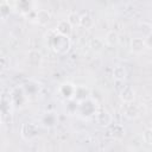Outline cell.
Returning a JSON list of instances; mask_svg holds the SVG:
<instances>
[{
    "instance_id": "6da1fadb",
    "label": "cell",
    "mask_w": 152,
    "mask_h": 152,
    "mask_svg": "<svg viewBox=\"0 0 152 152\" xmlns=\"http://www.w3.org/2000/svg\"><path fill=\"white\" fill-rule=\"evenodd\" d=\"M45 38L48 40V46L51 51H53L56 55L63 56L66 55L71 48V40L70 37H65L61 33H58L55 28L49 31L45 34Z\"/></svg>"
},
{
    "instance_id": "7a4b0ae2",
    "label": "cell",
    "mask_w": 152,
    "mask_h": 152,
    "mask_svg": "<svg viewBox=\"0 0 152 152\" xmlns=\"http://www.w3.org/2000/svg\"><path fill=\"white\" fill-rule=\"evenodd\" d=\"M99 110V104L94 99H88L84 100L82 102H78V108H77V113L81 118L83 119H89L91 116H95L96 113Z\"/></svg>"
},
{
    "instance_id": "3957f363",
    "label": "cell",
    "mask_w": 152,
    "mask_h": 152,
    "mask_svg": "<svg viewBox=\"0 0 152 152\" xmlns=\"http://www.w3.org/2000/svg\"><path fill=\"white\" fill-rule=\"evenodd\" d=\"M10 97H11V101H12V104L14 108H23L28 101V97H27L23 86L14 87L10 93Z\"/></svg>"
},
{
    "instance_id": "277c9868",
    "label": "cell",
    "mask_w": 152,
    "mask_h": 152,
    "mask_svg": "<svg viewBox=\"0 0 152 152\" xmlns=\"http://www.w3.org/2000/svg\"><path fill=\"white\" fill-rule=\"evenodd\" d=\"M38 133H39V128H38V125L34 122H25V124H23V126L20 128L21 138L27 141L37 138Z\"/></svg>"
},
{
    "instance_id": "5b68a950",
    "label": "cell",
    "mask_w": 152,
    "mask_h": 152,
    "mask_svg": "<svg viewBox=\"0 0 152 152\" xmlns=\"http://www.w3.org/2000/svg\"><path fill=\"white\" fill-rule=\"evenodd\" d=\"M95 120H96V124L99 126L109 127L112 125V122H113V116L107 109H104L102 107H99V110H97V113L95 115Z\"/></svg>"
},
{
    "instance_id": "8992f818",
    "label": "cell",
    "mask_w": 152,
    "mask_h": 152,
    "mask_svg": "<svg viewBox=\"0 0 152 152\" xmlns=\"http://www.w3.org/2000/svg\"><path fill=\"white\" fill-rule=\"evenodd\" d=\"M75 90H76V86L70 83V82H64L58 87V94L62 99H64L65 101L72 100L75 96Z\"/></svg>"
},
{
    "instance_id": "52a82bcc",
    "label": "cell",
    "mask_w": 152,
    "mask_h": 152,
    "mask_svg": "<svg viewBox=\"0 0 152 152\" xmlns=\"http://www.w3.org/2000/svg\"><path fill=\"white\" fill-rule=\"evenodd\" d=\"M42 62H43V55L39 50H37V49L28 50V52H27V63L31 66L37 68L42 64Z\"/></svg>"
},
{
    "instance_id": "ba28073f",
    "label": "cell",
    "mask_w": 152,
    "mask_h": 152,
    "mask_svg": "<svg viewBox=\"0 0 152 152\" xmlns=\"http://www.w3.org/2000/svg\"><path fill=\"white\" fill-rule=\"evenodd\" d=\"M27 97H32V96H37L39 94V90H40V86L38 82L33 81V80H30V81H26L24 84H21Z\"/></svg>"
},
{
    "instance_id": "9c48e42d",
    "label": "cell",
    "mask_w": 152,
    "mask_h": 152,
    "mask_svg": "<svg viewBox=\"0 0 152 152\" xmlns=\"http://www.w3.org/2000/svg\"><path fill=\"white\" fill-rule=\"evenodd\" d=\"M134 97H135V90L133 89L132 86L126 84L120 89V99L122 102L131 103V102H133Z\"/></svg>"
},
{
    "instance_id": "30bf717a",
    "label": "cell",
    "mask_w": 152,
    "mask_h": 152,
    "mask_svg": "<svg viewBox=\"0 0 152 152\" xmlns=\"http://www.w3.org/2000/svg\"><path fill=\"white\" fill-rule=\"evenodd\" d=\"M91 97V91L87 86H76V90H75V96L74 100H76L77 102H82L84 100H88Z\"/></svg>"
},
{
    "instance_id": "8fae6325",
    "label": "cell",
    "mask_w": 152,
    "mask_h": 152,
    "mask_svg": "<svg viewBox=\"0 0 152 152\" xmlns=\"http://www.w3.org/2000/svg\"><path fill=\"white\" fill-rule=\"evenodd\" d=\"M13 6H14V8H15L18 12H20V13L24 14V15L28 14L31 11L34 10V8H33L34 4H33L32 1H28V0H20V1H17V2L13 4Z\"/></svg>"
},
{
    "instance_id": "7c38bea8",
    "label": "cell",
    "mask_w": 152,
    "mask_h": 152,
    "mask_svg": "<svg viewBox=\"0 0 152 152\" xmlns=\"http://www.w3.org/2000/svg\"><path fill=\"white\" fill-rule=\"evenodd\" d=\"M129 49L133 53H141L145 49H146V44H145V39L141 37H134L131 39V44H129Z\"/></svg>"
},
{
    "instance_id": "4fadbf2b",
    "label": "cell",
    "mask_w": 152,
    "mask_h": 152,
    "mask_svg": "<svg viewBox=\"0 0 152 152\" xmlns=\"http://www.w3.org/2000/svg\"><path fill=\"white\" fill-rule=\"evenodd\" d=\"M57 122H58V118H57V114L53 112H46L42 116V124L44 127L52 128L57 125Z\"/></svg>"
},
{
    "instance_id": "5bb4252c",
    "label": "cell",
    "mask_w": 152,
    "mask_h": 152,
    "mask_svg": "<svg viewBox=\"0 0 152 152\" xmlns=\"http://www.w3.org/2000/svg\"><path fill=\"white\" fill-rule=\"evenodd\" d=\"M58 33L65 36V37H70L71 33H72V26L71 24L66 20V19H63V20H59L56 25V28H55Z\"/></svg>"
},
{
    "instance_id": "9a60e30c",
    "label": "cell",
    "mask_w": 152,
    "mask_h": 152,
    "mask_svg": "<svg viewBox=\"0 0 152 152\" xmlns=\"http://www.w3.org/2000/svg\"><path fill=\"white\" fill-rule=\"evenodd\" d=\"M124 115H125L127 119H137V118L140 115L139 107H138L137 104H134L133 102H131V103H125V107H124Z\"/></svg>"
},
{
    "instance_id": "2e32d148",
    "label": "cell",
    "mask_w": 152,
    "mask_h": 152,
    "mask_svg": "<svg viewBox=\"0 0 152 152\" xmlns=\"http://www.w3.org/2000/svg\"><path fill=\"white\" fill-rule=\"evenodd\" d=\"M124 134H125V128H124V126H121L119 124L110 125L108 127L107 135L113 138V139H120L121 137H124Z\"/></svg>"
},
{
    "instance_id": "e0dca14e",
    "label": "cell",
    "mask_w": 152,
    "mask_h": 152,
    "mask_svg": "<svg viewBox=\"0 0 152 152\" xmlns=\"http://www.w3.org/2000/svg\"><path fill=\"white\" fill-rule=\"evenodd\" d=\"M104 43H106V45H109V46H116L120 43V34L114 30L108 31L106 33Z\"/></svg>"
},
{
    "instance_id": "ac0fdd59",
    "label": "cell",
    "mask_w": 152,
    "mask_h": 152,
    "mask_svg": "<svg viewBox=\"0 0 152 152\" xmlns=\"http://www.w3.org/2000/svg\"><path fill=\"white\" fill-rule=\"evenodd\" d=\"M112 75H113V78L116 80V81H125L127 78V70L125 66L122 65H115L113 68V71H112Z\"/></svg>"
},
{
    "instance_id": "d6986e66",
    "label": "cell",
    "mask_w": 152,
    "mask_h": 152,
    "mask_svg": "<svg viewBox=\"0 0 152 152\" xmlns=\"http://www.w3.org/2000/svg\"><path fill=\"white\" fill-rule=\"evenodd\" d=\"M51 19V14L49 11L46 10H37V18H36V23L38 25H46Z\"/></svg>"
},
{
    "instance_id": "ffe728a7",
    "label": "cell",
    "mask_w": 152,
    "mask_h": 152,
    "mask_svg": "<svg viewBox=\"0 0 152 152\" xmlns=\"http://www.w3.org/2000/svg\"><path fill=\"white\" fill-rule=\"evenodd\" d=\"M89 46L91 48V50H93L94 52H101V51L104 50L106 44H104V42H103L101 38H99V37H94V38L90 39V42H89Z\"/></svg>"
},
{
    "instance_id": "44dd1931",
    "label": "cell",
    "mask_w": 152,
    "mask_h": 152,
    "mask_svg": "<svg viewBox=\"0 0 152 152\" xmlns=\"http://www.w3.org/2000/svg\"><path fill=\"white\" fill-rule=\"evenodd\" d=\"M12 8H13V6L8 1L2 0L0 2V15H1V19L2 20H6L7 17H10V14L12 12Z\"/></svg>"
},
{
    "instance_id": "7402d4cb",
    "label": "cell",
    "mask_w": 152,
    "mask_h": 152,
    "mask_svg": "<svg viewBox=\"0 0 152 152\" xmlns=\"http://www.w3.org/2000/svg\"><path fill=\"white\" fill-rule=\"evenodd\" d=\"M80 26L88 30L94 26V18L91 17V14L89 13H83L81 14V21H80Z\"/></svg>"
},
{
    "instance_id": "603a6c76",
    "label": "cell",
    "mask_w": 152,
    "mask_h": 152,
    "mask_svg": "<svg viewBox=\"0 0 152 152\" xmlns=\"http://www.w3.org/2000/svg\"><path fill=\"white\" fill-rule=\"evenodd\" d=\"M66 20L71 24V26L72 27H77V26H80V21H81V14L78 13V12H76V11H71V12H69V14H68V17H66Z\"/></svg>"
},
{
    "instance_id": "cb8c5ba5",
    "label": "cell",
    "mask_w": 152,
    "mask_h": 152,
    "mask_svg": "<svg viewBox=\"0 0 152 152\" xmlns=\"http://www.w3.org/2000/svg\"><path fill=\"white\" fill-rule=\"evenodd\" d=\"M139 31L142 33V36H144V38H145V37H147L148 34L152 33V26H151V24L142 21V23H140V25H139Z\"/></svg>"
},
{
    "instance_id": "d4e9b609",
    "label": "cell",
    "mask_w": 152,
    "mask_h": 152,
    "mask_svg": "<svg viewBox=\"0 0 152 152\" xmlns=\"http://www.w3.org/2000/svg\"><path fill=\"white\" fill-rule=\"evenodd\" d=\"M77 108H78V102L76 100H69L66 101V109L69 113H77Z\"/></svg>"
},
{
    "instance_id": "484cf974",
    "label": "cell",
    "mask_w": 152,
    "mask_h": 152,
    "mask_svg": "<svg viewBox=\"0 0 152 152\" xmlns=\"http://www.w3.org/2000/svg\"><path fill=\"white\" fill-rule=\"evenodd\" d=\"M142 139L147 145H152V128H146L144 131Z\"/></svg>"
},
{
    "instance_id": "4316f807",
    "label": "cell",
    "mask_w": 152,
    "mask_h": 152,
    "mask_svg": "<svg viewBox=\"0 0 152 152\" xmlns=\"http://www.w3.org/2000/svg\"><path fill=\"white\" fill-rule=\"evenodd\" d=\"M10 58L7 56H1L0 57V64H1V69L2 70H6L10 68Z\"/></svg>"
},
{
    "instance_id": "83f0119b",
    "label": "cell",
    "mask_w": 152,
    "mask_h": 152,
    "mask_svg": "<svg viewBox=\"0 0 152 152\" xmlns=\"http://www.w3.org/2000/svg\"><path fill=\"white\" fill-rule=\"evenodd\" d=\"M144 39H145V44H146V48H148V49H152V33H151V34H148L147 37H145Z\"/></svg>"
}]
</instances>
